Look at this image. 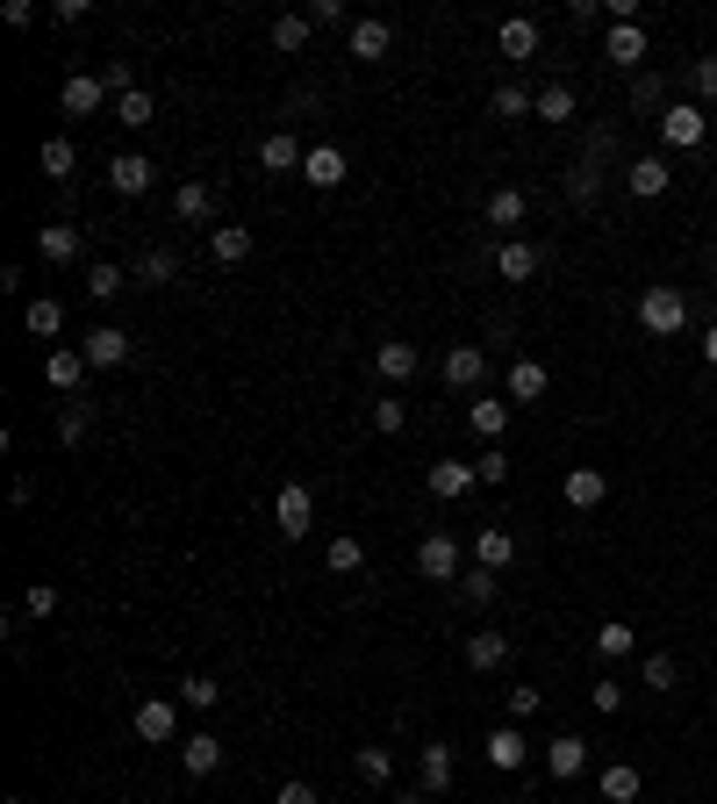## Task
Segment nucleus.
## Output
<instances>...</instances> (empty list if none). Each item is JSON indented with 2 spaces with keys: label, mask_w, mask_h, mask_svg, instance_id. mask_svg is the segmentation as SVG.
I'll return each mask as SVG.
<instances>
[{
  "label": "nucleus",
  "mask_w": 717,
  "mask_h": 804,
  "mask_svg": "<svg viewBox=\"0 0 717 804\" xmlns=\"http://www.w3.org/2000/svg\"><path fill=\"white\" fill-rule=\"evenodd\" d=\"M689 86H696V101H717V51H704L689 65Z\"/></svg>",
  "instance_id": "49530a36"
},
{
  "label": "nucleus",
  "mask_w": 717,
  "mask_h": 804,
  "mask_svg": "<svg viewBox=\"0 0 717 804\" xmlns=\"http://www.w3.org/2000/svg\"><path fill=\"white\" fill-rule=\"evenodd\" d=\"M423 489H431L438 503H460V496H474V489H481V475H474V460H431Z\"/></svg>",
  "instance_id": "423d86ee"
},
{
  "label": "nucleus",
  "mask_w": 717,
  "mask_h": 804,
  "mask_svg": "<svg viewBox=\"0 0 717 804\" xmlns=\"http://www.w3.org/2000/svg\"><path fill=\"white\" fill-rule=\"evenodd\" d=\"M646 690H675V654H646Z\"/></svg>",
  "instance_id": "5fc2aeb1"
},
{
  "label": "nucleus",
  "mask_w": 717,
  "mask_h": 804,
  "mask_svg": "<svg viewBox=\"0 0 717 804\" xmlns=\"http://www.w3.org/2000/svg\"><path fill=\"white\" fill-rule=\"evenodd\" d=\"M524 216H531V194L524 187H495V194H488V223H495V231H516Z\"/></svg>",
  "instance_id": "c85d7f7f"
},
{
  "label": "nucleus",
  "mask_w": 717,
  "mask_h": 804,
  "mask_svg": "<svg viewBox=\"0 0 717 804\" xmlns=\"http://www.w3.org/2000/svg\"><path fill=\"white\" fill-rule=\"evenodd\" d=\"M574 804H603V797H574Z\"/></svg>",
  "instance_id": "0e129e2a"
},
{
  "label": "nucleus",
  "mask_w": 717,
  "mask_h": 804,
  "mask_svg": "<svg viewBox=\"0 0 717 804\" xmlns=\"http://www.w3.org/2000/svg\"><path fill=\"white\" fill-rule=\"evenodd\" d=\"M632 647H638V632L624 625V618H610V625H596V654H603V661H624Z\"/></svg>",
  "instance_id": "4c0bfd02"
},
{
  "label": "nucleus",
  "mask_w": 717,
  "mask_h": 804,
  "mask_svg": "<svg viewBox=\"0 0 717 804\" xmlns=\"http://www.w3.org/2000/svg\"><path fill=\"white\" fill-rule=\"evenodd\" d=\"M180 769H187V776H216V769H223L216 733H187V740H180Z\"/></svg>",
  "instance_id": "5701e85b"
},
{
  "label": "nucleus",
  "mask_w": 717,
  "mask_h": 804,
  "mask_svg": "<svg viewBox=\"0 0 717 804\" xmlns=\"http://www.w3.org/2000/svg\"><path fill=\"white\" fill-rule=\"evenodd\" d=\"M173 216H180V223H208V216H216V187H202V180H187V187L173 194Z\"/></svg>",
  "instance_id": "2f4dec72"
},
{
  "label": "nucleus",
  "mask_w": 717,
  "mask_h": 804,
  "mask_svg": "<svg viewBox=\"0 0 717 804\" xmlns=\"http://www.w3.org/2000/svg\"><path fill=\"white\" fill-rule=\"evenodd\" d=\"M359 776L366 783H395V754L388 747H359Z\"/></svg>",
  "instance_id": "a18cd8bd"
},
{
  "label": "nucleus",
  "mask_w": 717,
  "mask_h": 804,
  "mask_svg": "<svg viewBox=\"0 0 717 804\" xmlns=\"http://www.w3.org/2000/svg\"><path fill=\"white\" fill-rule=\"evenodd\" d=\"M173 273H180V259H173L165 245H151L144 259H136V281H151V287H158V281H173Z\"/></svg>",
  "instance_id": "37998d69"
},
{
  "label": "nucleus",
  "mask_w": 717,
  "mask_h": 804,
  "mask_svg": "<svg viewBox=\"0 0 717 804\" xmlns=\"http://www.w3.org/2000/svg\"><path fill=\"white\" fill-rule=\"evenodd\" d=\"M495 589H502L495 568H467V574H460V603H474V611H488V603H495Z\"/></svg>",
  "instance_id": "c9c22d12"
},
{
  "label": "nucleus",
  "mask_w": 717,
  "mask_h": 804,
  "mask_svg": "<svg viewBox=\"0 0 717 804\" xmlns=\"http://www.w3.org/2000/svg\"><path fill=\"white\" fill-rule=\"evenodd\" d=\"M22 324H29V338H43V345H51L58 330H65V302H58V295H37V302L22 309Z\"/></svg>",
  "instance_id": "bb28decb"
},
{
  "label": "nucleus",
  "mask_w": 717,
  "mask_h": 804,
  "mask_svg": "<svg viewBox=\"0 0 717 804\" xmlns=\"http://www.w3.org/2000/svg\"><path fill=\"white\" fill-rule=\"evenodd\" d=\"M22 611H29V618H58V589H51V582H37V589L22 597Z\"/></svg>",
  "instance_id": "6e6d98bb"
},
{
  "label": "nucleus",
  "mask_w": 717,
  "mask_h": 804,
  "mask_svg": "<svg viewBox=\"0 0 717 804\" xmlns=\"http://www.w3.org/2000/svg\"><path fill=\"white\" fill-rule=\"evenodd\" d=\"M345 173H352V165H345L338 144H309V159H301V180H309V187H345Z\"/></svg>",
  "instance_id": "dca6fc26"
},
{
  "label": "nucleus",
  "mask_w": 717,
  "mask_h": 804,
  "mask_svg": "<svg viewBox=\"0 0 717 804\" xmlns=\"http://www.w3.org/2000/svg\"><path fill=\"white\" fill-rule=\"evenodd\" d=\"M309 525H316V496L301 489V481H287V489L273 496V532L280 539H309Z\"/></svg>",
  "instance_id": "7ed1b4c3"
},
{
  "label": "nucleus",
  "mask_w": 717,
  "mask_h": 804,
  "mask_svg": "<svg viewBox=\"0 0 717 804\" xmlns=\"http://www.w3.org/2000/svg\"><path fill=\"white\" fill-rule=\"evenodd\" d=\"M417 367H423V353H417V345H402V338H388V345H373V374H380V381H417Z\"/></svg>",
  "instance_id": "ddd939ff"
},
{
  "label": "nucleus",
  "mask_w": 717,
  "mask_h": 804,
  "mask_svg": "<svg viewBox=\"0 0 717 804\" xmlns=\"http://www.w3.org/2000/svg\"><path fill=\"white\" fill-rule=\"evenodd\" d=\"M8 804H29V797H8Z\"/></svg>",
  "instance_id": "69168bd1"
},
{
  "label": "nucleus",
  "mask_w": 717,
  "mask_h": 804,
  "mask_svg": "<svg viewBox=\"0 0 717 804\" xmlns=\"http://www.w3.org/2000/svg\"><path fill=\"white\" fill-rule=\"evenodd\" d=\"M624 187H632L638 202H660V194L675 187V165H667L660 151H646V159H632V165H624Z\"/></svg>",
  "instance_id": "6e6552de"
},
{
  "label": "nucleus",
  "mask_w": 717,
  "mask_h": 804,
  "mask_svg": "<svg viewBox=\"0 0 717 804\" xmlns=\"http://www.w3.org/2000/svg\"><path fill=\"white\" fill-rule=\"evenodd\" d=\"M545 769H553L560 783H574L588 769V740L582 733H560V740H545Z\"/></svg>",
  "instance_id": "a211bd4d"
},
{
  "label": "nucleus",
  "mask_w": 717,
  "mask_h": 804,
  "mask_svg": "<svg viewBox=\"0 0 717 804\" xmlns=\"http://www.w3.org/2000/svg\"><path fill=\"white\" fill-rule=\"evenodd\" d=\"M37 252L51 266H72V259H80V231H72V223H43V231H37Z\"/></svg>",
  "instance_id": "cd10ccee"
},
{
  "label": "nucleus",
  "mask_w": 717,
  "mask_h": 804,
  "mask_svg": "<svg viewBox=\"0 0 717 804\" xmlns=\"http://www.w3.org/2000/svg\"><path fill=\"white\" fill-rule=\"evenodd\" d=\"M115 123H122V130H151V123H158V101L136 86V94H122V101H115Z\"/></svg>",
  "instance_id": "e433bc0d"
},
{
  "label": "nucleus",
  "mask_w": 717,
  "mask_h": 804,
  "mask_svg": "<svg viewBox=\"0 0 717 804\" xmlns=\"http://www.w3.org/2000/svg\"><path fill=\"white\" fill-rule=\"evenodd\" d=\"M539 266H545V252L531 245V237H502V245H495V273H502L510 287H524Z\"/></svg>",
  "instance_id": "1a4fd4ad"
},
{
  "label": "nucleus",
  "mask_w": 717,
  "mask_h": 804,
  "mask_svg": "<svg viewBox=\"0 0 717 804\" xmlns=\"http://www.w3.org/2000/svg\"><path fill=\"white\" fill-rule=\"evenodd\" d=\"M101 86H109L115 101H122V94H136V72H130V58H109V65H101Z\"/></svg>",
  "instance_id": "09e8293b"
},
{
  "label": "nucleus",
  "mask_w": 717,
  "mask_h": 804,
  "mask_svg": "<svg viewBox=\"0 0 717 804\" xmlns=\"http://www.w3.org/2000/svg\"><path fill=\"white\" fill-rule=\"evenodd\" d=\"M638 791H646V776H638L632 762H610L603 776H596V797L603 804H638Z\"/></svg>",
  "instance_id": "4be33fe9"
},
{
  "label": "nucleus",
  "mask_w": 717,
  "mask_h": 804,
  "mask_svg": "<svg viewBox=\"0 0 717 804\" xmlns=\"http://www.w3.org/2000/svg\"><path fill=\"white\" fill-rule=\"evenodd\" d=\"M86 424H94V403H65V417H58V438H65V446H80Z\"/></svg>",
  "instance_id": "c03bdc74"
},
{
  "label": "nucleus",
  "mask_w": 717,
  "mask_h": 804,
  "mask_svg": "<svg viewBox=\"0 0 717 804\" xmlns=\"http://www.w3.org/2000/svg\"><path fill=\"white\" fill-rule=\"evenodd\" d=\"M402 424H409V409L395 403V396H380V403H373V431H380V438H395Z\"/></svg>",
  "instance_id": "8fccbe9b"
},
{
  "label": "nucleus",
  "mask_w": 717,
  "mask_h": 804,
  "mask_svg": "<svg viewBox=\"0 0 717 804\" xmlns=\"http://www.w3.org/2000/svg\"><path fill=\"white\" fill-rule=\"evenodd\" d=\"M80 353H86V367H122V359H130V330H115V324H94V330H86V345H80Z\"/></svg>",
  "instance_id": "4468645a"
},
{
  "label": "nucleus",
  "mask_w": 717,
  "mask_h": 804,
  "mask_svg": "<svg viewBox=\"0 0 717 804\" xmlns=\"http://www.w3.org/2000/svg\"><path fill=\"white\" fill-rule=\"evenodd\" d=\"M359 560H366L359 539H330V574H359Z\"/></svg>",
  "instance_id": "3c124183"
},
{
  "label": "nucleus",
  "mask_w": 717,
  "mask_h": 804,
  "mask_svg": "<svg viewBox=\"0 0 717 804\" xmlns=\"http://www.w3.org/2000/svg\"><path fill=\"white\" fill-rule=\"evenodd\" d=\"M495 43H502L510 65H524V58H539V22H531V14H510V22L495 29Z\"/></svg>",
  "instance_id": "aec40b11"
},
{
  "label": "nucleus",
  "mask_w": 717,
  "mask_h": 804,
  "mask_svg": "<svg viewBox=\"0 0 717 804\" xmlns=\"http://www.w3.org/2000/svg\"><path fill=\"white\" fill-rule=\"evenodd\" d=\"M37 165H43V180H72V165H80V151H72V136H43Z\"/></svg>",
  "instance_id": "72a5a7b5"
},
{
  "label": "nucleus",
  "mask_w": 717,
  "mask_h": 804,
  "mask_svg": "<svg viewBox=\"0 0 717 804\" xmlns=\"http://www.w3.org/2000/svg\"><path fill=\"white\" fill-rule=\"evenodd\" d=\"M545 388H553V374H545L539 359H516L510 367V403H539Z\"/></svg>",
  "instance_id": "473e14b6"
},
{
  "label": "nucleus",
  "mask_w": 717,
  "mask_h": 804,
  "mask_svg": "<svg viewBox=\"0 0 717 804\" xmlns=\"http://www.w3.org/2000/svg\"><path fill=\"white\" fill-rule=\"evenodd\" d=\"M539 704H545V690H531V682H524V690H510V725L516 719H539Z\"/></svg>",
  "instance_id": "4d7b16f0"
},
{
  "label": "nucleus",
  "mask_w": 717,
  "mask_h": 804,
  "mask_svg": "<svg viewBox=\"0 0 717 804\" xmlns=\"http://www.w3.org/2000/svg\"><path fill=\"white\" fill-rule=\"evenodd\" d=\"M531 101H539V94H524V86H495V115H502V123L531 115Z\"/></svg>",
  "instance_id": "de8ad7c7"
},
{
  "label": "nucleus",
  "mask_w": 717,
  "mask_h": 804,
  "mask_svg": "<svg viewBox=\"0 0 717 804\" xmlns=\"http://www.w3.org/2000/svg\"><path fill=\"white\" fill-rule=\"evenodd\" d=\"M101 94H109V86H101V72H72L65 94H58V109H65L72 123H86V115H101Z\"/></svg>",
  "instance_id": "f8f14e48"
},
{
  "label": "nucleus",
  "mask_w": 717,
  "mask_h": 804,
  "mask_svg": "<svg viewBox=\"0 0 717 804\" xmlns=\"http://www.w3.org/2000/svg\"><path fill=\"white\" fill-rule=\"evenodd\" d=\"M481 754H488V769H495V776H510V769L531 762V740L516 733V725H495V733L481 740Z\"/></svg>",
  "instance_id": "9d476101"
},
{
  "label": "nucleus",
  "mask_w": 717,
  "mask_h": 804,
  "mask_svg": "<svg viewBox=\"0 0 717 804\" xmlns=\"http://www.w3.org/2000/svg\"><path fill=\"white\" fill-rule=\"evenodd\" d=\"M122 287H130V273H122V266H109V259L86 266V295H94V302H115Z\"/></svg>",
  "instance_id": "58836bf2"
},
{
  "label": "nucleus",
  "mask_w": 717,
  "mask_h": 804,
  "mask_svg": "<svg viewBox=\"0 0 717 804\" xmlns=\"http://www.w3.org/2000/svg\"><path fill=\"white\" fill-rule=\"evenodd\" d=\"M531 115H539V123H574V94L567 86H545V94L531 101Z\"/></svg>",
  "instance_id": "a19ab883"
},
{
  "label": "nucleus",
  "mask_w": 717,
  "mask_h": 804,
  "mask_svg": "<svg viewBox=\"0 0 717 804\" xmlns=\"http://www.w3.org/2000/svg\"><path fill=\"white\" fill-rule=\"evenodd\" d=\"M273 804H324V797H316V783H301V776H287V783H280V791H273Z\"/></svg>",
  "instance_id": "13d9d810"
},
{
  "label": "nucleus",
  "mask_w": 717,
  "mask_h": 804,
  "mask_svg": "<svg viewBox=\"0 0 717 804\" xmlns=\"http://www.w3.org/2000/svg\"><path fill=\"white\" fill-rule=\"evenodd\" d=\"M638 324H646L653 338H675V330L689 324V302H682L675 287H646V295H638Z\"/></svg>",
  "instance_id": "f03ea898"
},
{
  "label": "nucleus",
  "mask_w": 717,
  "mask_h": 804,
  "mask_svg": "<svg viewBox=\"0 0 717 804\" xmlns=\"http://www.w3.org/2000/svg\"><path fill=\"white\" fill-rule=\"evenodd\" d=\"M301 159H309V151H301L287 130H273L266 144H258V165H266V173H301Z\"/></svg>",
  "instance_id": "a878e982"
},
{
  "label": "nucleus",
  "mask_w": 717,
  "mask_h": 804,
  "mask_svg": "<svg viewBox=\"0 0 717 804\" xmlns=\"http://www.w3.org/2000/svg\"><path fill=\"white\" fill-rule=\"evenodd\" d=\"M151 180H158V165H151L144 151H115V159H109V187L122 194V202H136V194H151Z\"/></svg>",
  "instance_id": "0eeeda50"
},
{
  "label": "nucleus",
  "mask_w": 717,
  "mask_h": 804,
  "mask_svg": "<svg viewBox=\"0 0 717 804\" xmlns=\"http://www.w3.org/2000/svg\"><path fill=\"white\" fill-rule=\"evenodd\" d=\"M180 704H187V711H216L223 704L216 675H187V682H180Z\"/></svg>",
  "instance_id": "79ce46f5"
},
{
  "label": "nucleus",
  "mask_w": 717,
  "mask_h": 804,
  "mask_svg": "<svg viewBox=\"0 0 717 804\" xmlns=\"http://www.w3.org/2000/svg\"><path fill=\"white\" fill-rule=\"evenodd\" d=\"M467 424L488 438V446H502V431H510V403L502 396H481V403H467Z\"/></svg>",
  "instance_id": "393cba45"
},
{
  "label": "nucleus",
  "mask_w": 717,
  "mask_h": 804,
  "mask_svg": "<svg viewBox=\"0 0 717 804\" xmlns=\"http://www.w3.org/2000/svg\"><path fill=\"white\" fill-rule=\"evenodd\" d=\"M309 14H273V51H301V43H309Z\"/></svg>",
  "instance_id": "ea45409f"
},
{
  "label": "nucleus",
  "mask_w": 717,
  "mask_h": 804,
  "mask_svg": "<svg viewBox=\"0 0 717 804\" xmlns=\"http://www.w3.org/2000/svg\"><path fill=\"white\" fill-rule=\"evenodd\" d=\"M560 496H567V510H596L603 496H610L603 467H567V481H560Z\"/></svg>",
  "instance_id": "6ab92c4d"
},
{
  "label": "nucleus",
  "mask_w": 717,
  "mask_h": 804,
  "mask_svg": "<svg viewBox=\"0 0 717 804\" xmlns=\"http://www.w3.org/2000/svg\"><path fill=\"white\" fill-rule=\"evenodd\" d=\"M704 359H710V367H717V324L704 330Z\"/></svg>",
  "instance_id": "680f3d73"
},
{
  "label": "nucleus",
  "mask_w": 717,
  "mask_h": 804,
  "mask_svg": "<svg viewBox=\"0 0 717 804\" xmlns=\"http://www.w3.org/2000/svg\"><path fill=\"white\" fill-rule=\"evenodd\" d=\"M502 661H510V632H474V640H467V669L495 675Z\"/></svg>",
  "instance_id": "c756f323"
},
{
  "label": "nucleus",
  "mask_w": 717,
  "mask_h": 804,
  "mask_svg": "<svg viewBox=\"0 0 717 804\" xmlns=\"http://www.w3.org/2000/svg\"><path fill=\"white\" fill-rule=\"evenodd\" d=\"M460 539H452V532H423L417 539V574H423V582H452V574H460Z\"/></svg>",
  "instance_id": "20e7f679"
},
{
  "label": "nucleus",
  "mask_w": 717,
  "mask_h": 804,
  "mask_svg": "<svg viewBox=\"0 0 717 804\" xmlns=\"http://www.w3.org/2000/svg\"><path fill=\"white\" fill-rule=\"evenodd\" d=\"M474 475L488 481V489H502V481H510V460H502V446H488L481 460H474Z\"/></svg>",
  "instance_id": "864d4df0"
},
{
  "label": "nucleus",
  "mask_w": 717,
  "mask_h": 804,
  "mask_svg": "<svg viewBox=\"0 0 717 804\" xmlns=\"http://www.w3.org/2000/svg\"><path fill=\"white\" fill-rule=\"evenodd\" d=\"M588 704H596L603 719H617V711H624V682H617V675H603L596 690H588Z\"/></svg>",
  "instance_id": "603ef678"
},
{
  "label": "nucleus",
  "mask_w": 717,
  "mask_h": 804,
  "mask_svg": "<svg viewBox=\"0 0 717 804\" xmlns=\"http://www.w3.org/2000/svg\"><path fill=\"white\" fill-rule=\"evenodd\" d=\"M481 381H488V353L481 345H445V388H467V396H474Z\"/></svg>",
  "instance_id": "9b49d317"
},
{
  "label": "nucleus",
  "mask_w": 717,
  "mask_h": 804,
  "mask_svg": "<svg viewBox=\"0 0 717 804\" xmlns=\"http://www.w3.org/2000/svg\"><path fill=\"white\" fill-rule=\"evenodd\" d=\"M180 711L187 704H173V696H144V704H136V740H151V747L180 740Z\"/></svg>",
  "instance_id": "39448f33"
},
{
  "label": "nucleus",
  "mask_w": 717,
  "mask_h": 804,
  "mask_svg": "<svg viewBox=\"0 0 717 804\" xmlns=\"http://www.w3.org/2000/svg\"><path fill=\"white\" fill-rule=\"evenodd\" d=\"M352 58H366V65H373V58H388V22H380V14L352 22Z\"/></svg>",
  "instance_id": "f704fd0d"
},
{
  "label": "nucleus",
  "mask_w": 717,
  "mask_h": 804,
  "mask_svg": "<svg viewBox=\"0 0 717 804\" xmlns=\"http://www.w3.org/2000/svg\"><path fill=\"white\" fill-rule=\"evenodd\" d=\"M86 374H94V367H86V353H65V345H51V353H43V381H51L58 396H72Z\"/></svg>",
  "instance_id": "f3484780"
},
{
  "label": "nucleus",
  "mask_w": 717,
  "mask_h": 804,
  "mask_svg": "<svg viewBox=\"0 0 717 804\" xmlns=\"http://www.w3.org/2000/svg\"><path fill=\"white\" fill-rule=\"evenodd\" d=\"M510 560H516V539L510 532H502V525H481V532H474V568H510Z\"/></svg>",
  "instance_id": "b1692460"
},
{
  "label": "nucleus",
  "mask_w": 717,
  "mask_h": 804,
  "mask_svg": "<svg viewBox=\"0 0 717 804\" xmlns=\"http://www.w3.org/2000/svg\"><path fill=\"white\" fill-rule=\"evenodd\" d=\"M704 136H710L704 101H667V115H660V144H667V151H696Z\"/></svg>",
  "instance_id": "f257e3e1"
},
{
  "label": "nucleus",
  "mask_w": 717,
  "mask_h": 804,
  "mask_svg": "<svg viewBox=\"0 0 717 804\" xmlns=\"http://www.w3.org/2000/svg\"><path fill=\"white\" fill-rule=\"evenodd\" d=\"M603 58L610 65H646V29L638 22H610L603 29Z\"/></svg>",
  "instance_id": "2eb2a0df"
},
{
  "label": "nucleus",
  "mask_w": 717,
  "mask_h": 804,
  "mask_svg": "<svg viewBox=\"0 0 717 804\" xmlns=\"http://www.w3.org/2000/svg\"><path fill=\"white\" fill-rule=\"evenodd\" d=\"M452 776H460L452 747H445V740H431V747L417 754V783H423V791H452Z\"/></svg>",
  "instance_id": "412c9836"
},
{
  "label": "nucleus",
  "mask_w": 717,
  "mask_h": 804,
  "mask_svg": "<svg viewBox=\"0 0 717 804\" xmlns=\"http://www.w3.org/2000/svg\"><path fill=\"white\" fill-rule=\"evenodd\" d=\"M660 94H667V86L653 80V72H638V80H632V101H638V109H660Z\"/></svg>",
  "instance_id": "bf43d9fd"
},
{
  "label": "nucleus",
  "mask_w": 717,
  "mask_h": 804,
  "mask_svg": "<svg viewBox=\"0 0 717 804\" xmlns=\"http://www.w3.org/2000/svg\"><path fill=\"white\" fill-rule=\"evenodd\" d=\"M423 797H431V791H402V797H395V804H423Z\"/></svg>",
  "instance_id": "e2e57ef3"
},
{
  "label": "nucleus",
  "mask_w": 717,
  "mask_h": 804,
  "mask_svg": "<svg viewBox=\"0 0 717 804\" xmlns=\"http://www.w3.org/2000/svg\"><path fill=\"white\" fill-rule=\"evenodd\" d=\"M301 14H309L316 29H330V22H345V0H309V8H301Z\"/></svg>",
  "instance_id": "052dcab7"
},
{
  "label": "nucleus",
  "mask_w": 717,
  "mask_h": 804,
  "mask_svg": "<svg viewBox=\"0 0 717 804\" xmlns=\"http://www.w3.org/2000/svg\"><path fill=\"white\" fill-rule=\"evenodd\" d=\"M208 245H216V266H244L252 259V231H244V223H216Z\"/></svg>",
  "instance_id": "7c9ffc66"
}]
</instances>
